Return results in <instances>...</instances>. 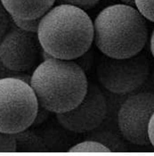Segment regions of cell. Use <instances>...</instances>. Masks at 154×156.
Wrapping results in <instances>:
<instances>
[{
	"instance_id": "cell-1",
	"label": "cell",
	"mask_w": 154,
	"mask_h": 156,
	"mask_svg": "<svg viewBox=\"0 0 154 156\" xmlns=\"http://www.w3.org/2000/svg\"><path fill=\"white\" fill-rule=\"evenodd\" d=\"M37 34L43 50L53 57L76 60L94 43V22L86 10L57 4L41 17Z\"/></svg>"
},
{
	"instance_id": "cell-2",
	"label": "cell",
	"mask_w": 154,
	"mask_h": 156,
	"mask_svg": "<svg viewBox=\"0 0 154 156\" xmlns=\"http://www.w3.org/2000/svg\"><path fill=\"white\" fill-rule=\"evenodd\" d=\"M30 84L39 106L58 114L75 108L83 100L89 81L86 72L74 60L52 57L38 63Z\"/></svg>"
},
{
	"instance_id": "cell-3",
	"label": "cell",
	"mask_w": 154,
	"mask_h": 156,
	"mask_svg": "<svg viewBox=\"0 0 154 156\" xmlns=\"http://www.w3.org/2000/svg\"><path fill=\"white\" fill-rule=\"evenodd\" d=\"M149 35L147 20L124 3L103 8L94 21V43L104 55L128 58L142 52Z\"/></svg>"
},
{
	"instance_id": "cell-4",
	"label": "cell",
	"mask_w": 154,
	"mask_h": 156,
	"mask_svg": "<svg viewBox=\"0 0 154 156\" xmlns=\"http://www.w3.org/2000/svg\"><path fill=\"white\" fill-rule=\"evenodd\" d=\"M39 108L30 84L23 80L0 78V131L16 134L34 124Z\"/></svg>"
},
{
	"instance_id": "cell-5",
	"label": "cell",
	"mask_w": 154,
	"mask_h": 156,
	"mask_svg": "<svg viewBox=\"0 0 154 156\" xmlns=\"http://www.w3.org/2000/svg\"><path fill=\"white\" fill-rule=\"evenodd\" d=\"M99 83L110 94L126 96L140 88L150 75V62L141 53L128 58L103 55L96 66Z\"/></svg>"
},
{
	"instance_id": "cell-6",
	"label": "cell",
	"mask_w": 154,
	"mask_h": 156,
	"mask_svg": "<svg viewBox=\"0 0 154 156\" xmlns=\"http://www.w3.org/2000/svg\"><path fill=\"white\" fill-rule=\"evenodd\" d=\"M43 48L37 33L12 27L0 40V64L7 72L23 73L36 68L42 59Z\"/></svg>"
},
{
	"instance_id": "cell-7",
	"label": "cell",
	"mask_w": 154,
	"mask_h": 156,
	"mask_svg": "<svg viewBox=\"0 0 154 156\" xmlns=\"http://www.w3.org/2000/svg\"><path fill=\"white\" fill-rule=\"evenodd\" d=\"M154 112V93L144 91L130 94L119 105L117 125L122 137L131 144L147 146L149 122Z\"/></svg>"
},
{
	"instance_id": "cell-8",
	"label": "cell",
	"mask_w": 154,
	"mask_h": 156,
	"mask_svg": "<svg viewBox=\"0 0 154 156\" xmlns=\"http://www.w3.org/2000/svg\"><path fill=\"white\" fill-rule=\"evenodd\" d=\"M108 113V97L98 85L89 82L86 96L75 108L55 115L62 128L71 132L82 134L100 128L107 119Z\"/></svg>"
},
{
	"instance_id": "cell-9",
	"label": "cell",
	"mask_w": 154,
	"mask_h": 156,
	"mask_svg": "<svg viewBox=\"0 0 154 156\" xmlns=\"http://www.w3.org/2000/svg\"><path fill=\"white\" fill-rule=\"evenodd\" d=\"M8 13L25 20L40 19L54 5L56 0H1Z\"/></svg>"
},
{
	"instance_id": "cell-10",
	"label": "cell",
	"mask_w": 154,
	"mask_h": 156,
	"mask_svg": "<svg viewBox=\"0 0 154 156\" xmlns=\"http://www.w3.org/2000/svg\"><path fill=\"white\" fill-rule=\"evenodd\" d=\"M16 142V152H46L47 145L43 138L27 129L13 134Z\"/></svg>"
},
{
	"instance_id": "cell-11",
	"label": "cell",
	"mask_w": 154,
	"mask_h": 156,
	"mask_svg": "<svg viewBox=\"0 0 154 156\" xmlns=\"http://www.w3.org/2000/svg\"><path fill=\"white\" fill-rule=\"evenodd\" d=\"M93 132V131H92ZM89 139H94L101 142L107 146L110 152H125L127 147L123 143L122 139L115 132L110 130L95 131L89 135Z\"/></svg>"
},
{
	"instance_id": "cell-12",
	"label": "cell",
	"mask_w": 154,
	"mask_h": 156,
	"mask_svg": "<svg viewBox=\"0 0 154 156\" xmlns=\"http://www.w3.org/2000/svg\"><path fill=\"white\" fill-rule=\"evenodd\" d=\"M72 153H109L110 150L101 142L94 139H87L73 145L69 149Z\"/></svg>"
},
{
	"instance_id": "cell-13",
	"label": "cell",
	"mask_w": 154,
	"mask_h": 156,
	"mask_svg": "<svg viewBox=\"0 0 154 156\" xmlns=\"http://www.w3.org/2000/svg\"><path fill=\"white\" fill-rule=\"evenodd\" d=\"M135 6L142 15L152 23H154V0H134Z\"/></svg>"
},
{
	"instance_id": "cell-14",
	"label": "cell",
	"mask_w": 154,
	"mask_h": 156,
	"mask_svg": "<svg viewBox=\"0 0 154 156\" xmlns=\"http://www.w3.org/2000/svg\"><path fill=\"white\" fill-rule=\"evenodd\" d=\"M11 18V22L12 23L19 28L20 30H24V31H28V32H33L37 33V30H38V26H39V22L40 19H34V20H25V19H20V18H16V17H12L10 15Z\"/></svg>"
},
{
	"instance_id": "cell-15",
	"label": "cell",
	"mask_w": 154,
	"mask_h": 156,
	"mask_svg": "<svg viewBox=\"0 0 154 156\" xmlns=\"http://www.w3.org/2000/svg\"><path fill=\"white\" fill-rule=\"evenodd\" d=\"M16 152L15 137L12 134L0 131V153Z\"/></svg>"
},
{
	"instance_id": "cell-16",
	"label": "cell",
	"mask_w": 154,
	"mask_h": 156,
	"mask_svg": "<svg viewBox=\"0 0 154 156\" xmlns=\"http://www.w3.org/2000/svg\"><path fill=\"white\" fill-rule=\"evenodd\" d=\"M11 23L10 14L6 11L0 0V39L7 32Z\"/></svg>"
},
{
	"instance_id": "cell-17",
	"label": "cell",
	"mask_w": 154,
	"mask_h": 156,
	"mask_svg": "<svg viewBox=\"0 0 154 156\" xmlns=\"http://www.w3.org/2000/svg\"><path fill=\"white\" fill-rule=\"evenodd\" d=\"M101 0H56L57 4H66L78 6L83 10H89L100 2Z\"/></svg>"
},
{
	"instance_id": "cell-18",
	"label": "cell",
	"mask_w": 154,
	"mask_h": 156,
	"mask_svg": "<svg viewBox=\"0 0 154 156\" xmlns=\"http://www.w3.org/2000/svg\"><path fill=\"white\" fill-rule=\"evenodd\" d=\"M93 58H94V56L91 54L90 49H89L87 52H86L84 55H82L81 56H79V58H77L76 60L74 61L83 69L85 72H87L90 70V68L92 67Z\"/></svg>"
},
{
	"instance_id": "cell-19",
	"label": "cell",
	"mask_w": 154,
	"mask_h": 156,
	"mask_svg": "<svg viewBox=\"0 0 154 156\" xmlns=\"http://www.w3.org/2000/svg\"><path fill=\"white\" fill-rule=\"evenodd\" d=\"M148 136H149V140L150 144L154 148V112L151 118V120L149 122V127H148Z\"/></svg>"
},
{
	"instance_id": "cell-20",
	"label": "cell",
	"mask_w": 154,
	"mask_h": 156,
	"mask_svg": "<svg viewBox=\"0 0 154 156\" xmlns=\"http://www.w3.org/2000/svg\"><path fill=\"white\" fill-rule=\"evenodd\" d=\"M150 49H151V53L154 58V29L152 32L151 37H150Z\"/></svg>"
},
{
	"instance_id": "cell-21",
	"label": "cell",
	"mask_w": 154,
	"mask_h": 156,
	"mask_svg": "<svg viewBox=\"0 0 154 156\" xmlns=\"http://www.w3.org/2000/svg\"><path fill=\"white\" fill-rule=\"evenodd\" d=\"M121 3L127 4V5H134L135 6V2L134 0H120Z\"/></svg>"
},
{
	"instance_id": "cell-22",
	"label": "cell",
	"mask_w": 154,
	"mask_h": 156,
	"mask_svg": "<svg viewBox=\"0 0 154 156\" xmlns=\"http://www.w3.org/2000/svg\"><path fill=\"white\" fill-rule=\"evenodd\" d=\"M1 77H3L2 76V66H1V64H0V78Z\"/></svg>"
}]
</instances>
